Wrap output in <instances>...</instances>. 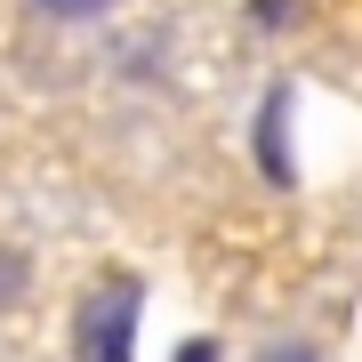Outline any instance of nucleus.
<instances>
[{
    "mask_svg": "<svg viewBox=\"0 0 362 362\" xmlns=\"http://www.w3.org/2000/svg\"><path fill=\"white\" fill-rule=\"evenodd\" d=\"M137 306H145V290L129 274H113V282H97L81 298V314H73L81 362H137Z\"/></svg>",
    "mask_w": 362,
    "mask_h": 362,
    "instance_id": "f257e3e1",
    "label": "nucleus"
},
{
    "mask_svg": "<svg viewBox=\"0 0 362 362\" xmlns=\"http://www.w3.org/2000/svg\"><path fill=\"white\" fill-rule=\"evenodd\" d=\"M258 169H266L274 185L298 177V161H290V81H274L266 105H258Z\"/></svg>",
    "mask_w": 362,
    "mask_h": 362,
    "instance_id": "f03ea898",
    "label": "nucleus"
},
{
    "mask_svg": "<svg viewBox=\"0 0 362 362\" xmlns=\"http://www.w3.org/2000/svg\"><path fill=\"white\" fill-rule=\"evenodd\" d=\"M40 16H57V25H89V16H105L113 0H33Z\"/></svg>",
    "mask_w": 362,
    "mask_h": 362,
    "instance_id": "7ed1b4c3",
    "label": "nucleus"
},
{
    "mask_svg": "<svg viewBox=\"0 0 362 362\" xmlns=\"http://www.w3.org/2000/svg\"><path fill=\"white\" fill-rule=\"evenodd\" d=\"M250 16H258V25H290L298 0H250Z\"/></svg>",
    "mask_w": 362,
    "mask_h": 362,
    "instance_id": "20e7f679",
    "label": "nucleus"
},
{
    "mask_svg": "<svg viewBox=\"0 0 362 362\" xmlns=\"http://www.w3.org/2000/svg\"><path fill=\"white\" fill-rule=\"evenodd\" d=\"M177 362H218V338H185V346H177Z\"/></svg>",
    "mask_w": 362,
    "mask_h": 362,
    "instance_id": "39448f33",
    "label": "nucleus"
},
{
    "mask_svg": "<svg viewBox=\"0 0 362 362\" xmlns=\"http://www.w3.org/2000/svg\"><path fill=\"white\" fill-rule=\"evenodd\" d=\"M266 362H322V354H314V346H290V338H282V346H266Z\"/></svg>",
    "mask_w": 362,
    "mask_h": 362,
    "instance_id": "423d86ee",
    "label": "nucleus"
},
{
    "mask_svg": "<svg viewBox=\"0 0 362 362\" xmlns=\"http://www.w3.org/2000/svg\"><path fill=\"white\" fill-rule=\"evenodd\" d=\"M16 282H25V266H16V258H0V298H16Z\"/></svg>",
    "mask_w": 362,
    "mask_h": 362,
    "instance_id": "0eeeda50",
    "label": "nucleus"
}]
</instances>
